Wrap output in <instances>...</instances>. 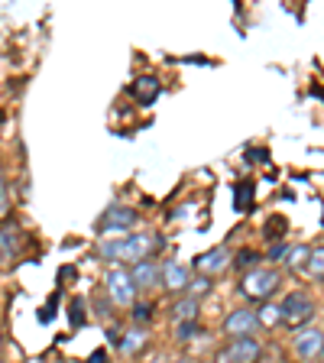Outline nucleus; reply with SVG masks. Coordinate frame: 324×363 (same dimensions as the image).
I'll use <instances>...</instances> for the list:
<instances>
[{
    "mask_svg": "<svg viewBox=\"0 0 324 363\" xmlns=\"http://www.w3.org/2000/svg\"><path fill=\"white\" fill-rule=\"evenodd\" d=\"M292 347L302 360H315L324 350V331H318V328H302V331L292 337Z\"/></svg>",
    "mask_w": 324,
    "mask_h": 363,
    "instance_id": "nucleus-9",
    "label": "nucleus"
},
{
    "mask_svg": "<svg viewBox=\"0 0 324 363\" xmlns=\"http://www.w3.org/2000/svg\"><path fill=\"white\" fill-rule=\"evenodd\" d=\"M198 308H201V305L185 295V298H179V302L169 308V318H172L175 325H181V321H198Z\"/></svg>",
    "mask_w": 324,
    "mask_h": 363,
    "instance_id": "nucleus-13",
    "label": "nucleus"
},
{
    "mask_svg": "<svg viewBox=\"0 0 324 363\" xmlns=\"http://www.w3.org/2000/svg\"><path fill=\"white\" fill-rule=\"evenodd\" d=\"M130 282H133V289L140 292V289H159V263H152V259H143V263L130 266Z\"/></svg>",
    "mask_w": 324,
    "mask_h": 363,
    "instance_id": "nucleus-11",
    "label": "nucleus"
},
{
    "mask_svg": "<svg viewBox=\"0 0 324 363\" xmlns=\"http://www.w3.org/2000/svg\"><path fill=\"white\" fill-rule=\"evenodd\" d=\"M185 292H189V298H195V302H201L204 295L211 292V279L208 276H191L189 286H185Z\"/></svg>",
    "mask_w": 324,
    "mask_h": 363,
    "instance_id": "nucleus-18",
    "label": "nucleus"
},
{
    "mask_svg": "<svg viewBox=\"0 0 324 363\" xmlns=\"http://www.w3.org/2000/svg\"><path fill=\"white\" fill-rule=\"evenodd\" d=\"M140 220V214L133 211V208H123V204H113V208H107L104 211V218H101V224H98V230L101 234H111V230H130V227Z\"/></svg>",
    "mask_w": 324,
    "mask_h": 363,
    "instance_id": "nucleus-7",
    "label": "nucleus"
},
{
    "mask_svg": "<svg viewBox=\"0 0 324 363\" xmlns=\"http://www.w3.org/2000/svg\"><path fill=\"white\" fill-rule=\"evenodd\" d=\"M146 340H150V331L146 328H130L127 334H123V340H121V350L123 354H140V350L146 347Z\"/></svg>",
    "mask_w": 324,
    "mask_h": 363,
    "instance_id": "nucleus-14",
    "label": "nucleus"
},
{
    "mask_svg": "<svg viewBox=\"0 0 324 363\" xmlns=\"http://www.w3.org/2000/svg\"><path fill=\"white\" fill-rule=\"evenodd\" d=\"M172 363H191V360H172Z\"/></svg>",
    "mask_w": 324,
    "mask_h": 363,
    "instance_id": "nucleus-29",
    "label": "nucleus"
},
{
    "mask_svg": "<svg viewBox=\"0 0 324 363\" xmlns=\"http://www.w3.org/2000/svg\"><path fill=\"white\" fill-rule=\"evenodd\" d=\"M10 211V191H7V179H4V169H0V218Z\"/></svg>",
    "mask_w": 324,
    "mask_h": 363,
    "instance_id": "nucleus-21",
    "label": "nucleus"
},
{
    "mask_svg": "<svg viewBox=\"0 0 324 363\" xmlns=\"http://www.w3.org/2000/svg\"><path fill=\"white\" fill-rule=\"evenodd\" d=\"M305 269L311 272V276H318V279H324V247H315L308 257V266Z\"/></svg>",
    "mask_w": 324,
    "mask_h": 363,
    "instance_id": "nucleus-20",
    "label": "nucleus"
},
{
    "mask_svg": "<svg viewBox=\"0 0 324 363\" xmlns=\"http://www.w3.org/2000/svg\"><path fill=\"white\" fill-rule=\"evenodd\" d=\"M82 321H84V302H82V298H75V302H72V325H82Z\"/></svg>",
    "mask_w": 324,
    "mask_h": 363,
    "instance_id": "nucleus-23",
    "label": "nucleus"
},
{
    "mask_svg": "<svg viewBox=\"0 0 324 363\" xmlns=\"http://www.w3.org/2000/svg\"><path fill=\"white\" fill-rule=\"evenodd\" d=\"M150 315H152V305H133V321L136 325H143V321H150Z\"/></svg>",
    "mask_w": 324,
    "mask_h": 363,
    "instance_id": "nucleus-22",
    "label": "nucleus"
},
{
    "mask_svg": "<svg viewBox=\"0 0 324 363\" xmlns=\"http://www.w3.org/2000/svg\"><path fill=\"white\" fill-rule=\"evenodd\" d=\"M20 247H23V234H20V227L16 224H0V266L4 263H10V259L20 253Z\"/></svg>",
    "mask_w": 324,
    "mask_h": 363,
    "instance_id": "nucleus-12",
    "label": "nucleus"
},
{
    "mask_svg": "<svg viewBox=\"0 0 324 363\" xmlns=\"http://www.w3.org/2000/svg\"><path fill=\"white\" fill-rule=\"evenodd\" d=\"M286 253H289L286 243H276V247L269 250V259H286Z\"/></svg>",
    "mask_w": 324,
    "mask_h": 363,
    "instance_id": "nucleus-27",
    "label": "nucleus"
},
{
    "mask_svg": "<svg viewBox=\"0 0 324 363\" xmlns=\"http://www.w3.org/2000/svg\"><path fill=\"white\" fill-rule=\"evenodd\" d=\"M257 328H259L257 325V311H250V308H237L224 318V334L227 337H253Z\"/></svg>",
    "mask_w": 324,
    "mask_h": 363,
    "instance_id": "nucleus-8",
    "label": "nucleus"
},
{
    "mask_svg": "<svg viewBox=\"0 0 324 363\" xmlns=\"http://www.w3.org/2000/svg\"><path fill=\"white\" fill-rule=\"evenodd\" d=\"M104 286H107V298L113 305H121V308H130L136 302V289L130 282V272L123 266H111L104 276Z\"/></svg>",
    "mask_w": 324,
    "mask_h": 363,
    "instance_id": "nucleus-2",
    "label": "nucleus"
},
{
    "mask_svg": "<svg viewBox=\"0 0 324 363\" xmlns=\"http://www.w3.org/2000/svg\"><path fill=\"white\" fill-rule=\"evenodd\" d=\"M263 347L257 337H234L220 354V363H257Z\"/></svg>",
    "mask_w": 324,
    "mask_h": 363,
    "instance_id": "nucleus-5",
    "label": "nucleus"
},
{
    "mask_svg": "<svg viewBox=\"0 0 324 363\" xmlns=\"http://www.w3.org/2000/svg\"><path fill=\"white\" fill-rule=\"evenodd\" d=\"M121 243H123V237H104V240L98 243V257L117 263V259H121Z\"/></svg>",
    "mask_w": 324,
    "mask_h": 363,
    "instance_id": "nucleus-17",
    "label": "nucleus"
},
{
    "mask_svg": "<svg viewBox=\"0 0 324 363\" xmlns=\"http://www.w3.org/2000/svg\"><path fill=\"white\" fill-rule=\"evenodd\" d=\"M321 363H324V350H321Z\"/></svg>",
    "mask_w": 324,
    "mask_h": 363,
    "instance_id": "nucleus-30",
    "label": "nucleus"
},
{
    "mask_svg": "<svg viewBox=\"0 0 324 363\" xmlns=\"http://www.w3.org/2000/svg\"><path fill=\"white\" fill-rule=\"evenodd\" d=\"M91 363H107V360H104V354H101V350H94V354H91Z\"/></svg>",
    "mask_w": 324,
    "mask_h": 363,
    "instance_id": "nucleus-28",
    "label": "nucleus"
},
{
    "mask_svg": "<svg viewBox=\"0 0 324 363\" xmlns=\"http://www.w3.org/2000/svg\"><path fill=\"white\" fill-rule=\"evenodd\" d=\"M308 257H311V247H289V253H286L289 269H305Z\"/></svg>",
    "mask_w": 324,
    "mask_h": 363,
    "instance_id": "nucleus-19",
    "label": "nucleus"
},
{
    "mask_svg": "<svg viewBox=\"0 0 324 363\" xmlns=\"http://www.w3.org/2000/svg\"><path fill=\"white\" fill-rule=\"evenodd\" d=\"M253 259H257V253H253V250H243L240 257H237V263H234V266H240V269H247V266L253 263Z\"/></svg>",
    "mask_w": 324,
    "mask_h": 363,
    "instance_id": "nucleus-26",
    "label": "nucleus"
},
{
    "mask_svg": "<svg viewBox=\"0 0 324 363\" xmlns=\"http://www.w3.org/2000/svg\"><path fill=\"white\" fill-rule=\"evenodd\" d=\"M162 247V240H159L156 234H133V237H123L121 243V259L117 263H143V259H150L156 250Z\"/></svg>",
    "mask_w": 324,
    "mask_h": 363,
    "instance_id": "nucleus-3",
    "label": "nucleus"
},
{
    "mask_svg": "<svg viewBox=\"0 0 324 363\" xmlns=\"http://www.w3.org/2000/svg\"><path fill=\"white\" fill-rule=\"evenodd\" d=\"M189 279H191L189 266H181V263H162L159 266V286H166L169 292H185Z\"/></svg>",
    "mask_w": 324,
    "mask_h": 363,
    "instance_id": "nucleus-10",
    "label": "nucleus"
},
{
    "mask_svg": "<svg viewBox=\"0 0 324 363\" xmlns=\"http://www.w3.org/2000/svg\"><path fill=\"white\" fill-rule=\"evenodd\" d=\"M257 325L259 328H279L282 325V308L272 302H263L257 311Z\"/></svg>",
    "mask_w": 324,
    "mask_h": 363,
    "instance_id": "nucleus-15",
    "label": "nucleus"
},
{
    "mask_svg": "<svg viewBox=\"0 0 324 363\" xmlns=\"http://www.w3.org/2000/svg\"><path fill=\"white\" fill-rule=\"evenodd\" d=\"M279 308H282V325L298 328L315 318V298L308 292H292V295H286V302Z\"/></svg>",
    "mask_w": 324,
    "mask_h": 363,
    "instance_id": "nucleus-4",
    "label": "nucleus"
},
{
    "mask_svg": "<svg viewBox=\"0 0 324 363\" xmlns=\"http://www.w3.org/2000/svg\"><path fill=\"white\" fill-rule=\"evenodd\" d=\"M282 276L276 269H250L240 279V295L247 302H266L276 289H279Z\"/></svg>",
    "mask_w": 324,
    "mask_h": 363,
    "instance_id": "nucleus-1",
    "label": "nucleus"
},
{
    "mask_svg": "<svg viewBox=\"0 0 324 363\" xmlns=\"http://www.w3.org/2000/svg\"><path fill=\"white\" fill-rule=\"evenodd\" d=\"M91 305H94V311H98V318H104V321H107V318H111V305H113V302H101V298H94V302H91Z\"/></svg>",
    "mask_w": 324,
    "mask_h": 363,
    "instance_id": "nucleus-25",
    "label": "nucleus"
},
{
    "mask_svg": "<svg viewBox=\"0 0 324 363\" xmlns=\"http://www.w3.org/2000/svg\"><path fill=\"white\" fill-rule=\"evenodd\" d=\"M195 331H198V321H181L179 331H175V334H179V340H189Z\"/></svg>",
    "mask_w": 324,
    "mask_h": 363,
    "instance_id": "nucleus-24",
    "label": "nucleus"
},
{
    "mask_svg": "<svg viewBox=\"0 0 324 363\" xmlns=\"http://www.w3.org/2000/svg\"><path fill=\"white\" fill-rule=\"evenodd\" d=\"M227 266H234L230 250L227 247H214V250H208V253H201V257L195 259V272L198 276H208V279H211V276H220Z\"/></svg>",
    "mask_w": 324,
    "mask_h": 363,
    "instance_id": "nucleus-6",
    "label": "nucleus"
},
{
    "mask_svg": "<svg viewBox=\"0 0 324 363\" xmlns=\"http://www.w3.org/2000/svg\"><path fill=\"white\" fill-rule=\"evenodd\" d=\"M133 94H136V101L152 104V101H156V94H159V82H156V78H140V82L133 84Z\"/></svg>",
    "mask_w": 324,
    "mask_h": 363,
    "instance_id": "nucleus-16",
    "label": "nucleus"
}]
</instances>
